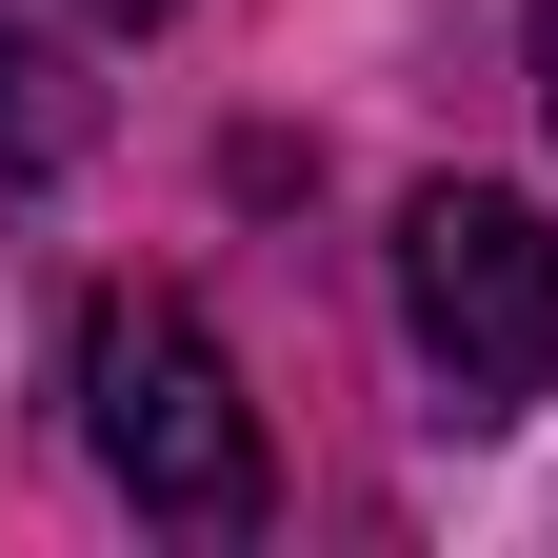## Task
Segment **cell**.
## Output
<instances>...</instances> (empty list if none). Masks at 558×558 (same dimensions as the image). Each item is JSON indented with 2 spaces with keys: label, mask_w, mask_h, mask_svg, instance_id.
<instances>
[{
  "label": "cell",
  "mask_w": 558,
  "mask_h": 558,
  "mask_svg": "<svg viewBox=\"0 0 558 558\" xmlns=\"http://www.w3.org/2000/svg\"><path fill=\"white\" fill-rule=\"evenodd\" d=\"M100 140V100H81V60H60L40 21H0V180H60Z\"/></svg>",
  "instance_id": "obj_3"
},
{
  "label": "cell",
  "mask_w": 558,
  "mask_h": 558,
  "mask_svg": "<svg viewBox=\"0 0 558 558\" xmlns=\"http://www.w3.org/2000/svg\"><path fill=\"white\" fill-rule=\"evenodd\" d=\"M538 120H558V0H538Z\"/></svg>",
  "instance_id": "obj_4"
},
{
  "label": "cell",
  "mask_w": 558,
  "mask_h": 558,
  "mask_svg": "<svg viewBox=\"0 0 558 558\" xmlns=\"http://www.w3.org/2000/svg\"><path fill=\"white\" fill-rule=\"evenodd\" d=\"M81 439H100V478L140 519H180V538H240L259 519V399H240V360L199 339V300H120L81 319Z\"/></svg>",
  "instance_id": "obj_1"
},
{
  "label": "cell",
  "mask_w": 558,
  "mask_h": 558,
  "mask_svg": "<svg viewBox=\"0 0 558 558\" xmlns=\"http://www.w3.org/2000/svg\"><path fill=\"white\" fill-rule=\"evenodd\" d=\"M81 21H160V0H81Z\"/></svg>",
  "instance_id": "obj_5"
},
{
  "label": "cell",
  "mask_w": 558,
  "mask_h": 558,
  "mask_svg": "<svg viewBox=\"0 0 558 558\" xmlns=\"http://www.w3.org/2000/svg\"><path fill=\"white\" fill-rule=\"evenodd\" d=\"M399 339L439 360L459 418H519L558 379V220L519 180H418L399 199Z\"/></svg>",
  "instance_id": "obj_2"
}]
</instances>
